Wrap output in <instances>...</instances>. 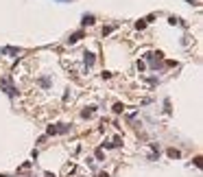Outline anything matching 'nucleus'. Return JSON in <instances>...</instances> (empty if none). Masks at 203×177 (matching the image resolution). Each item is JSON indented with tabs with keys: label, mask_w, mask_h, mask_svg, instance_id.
<instances>
[{
	"label": "nucleus",
	"mask_w": 203,
	"mask_h": 177,
	"mask_svg": "<svg viewBox=\"0 0 203 177\" xmlns=\"http://www.w3.org/2000/svg\"><path fill=\"white\" fill-rule=\"evenodd\" d=\"M68 131V125H55V127H50V133H63Z\"/></svg>",
	"instance_id": "f257e3e1"
},
{
	"label": "nucleus",
	"mask_w": 203,
	"mask_h": 177,
	"mask_svg": "<svg viewBox=\"0 0 203 177\" xmlns=\"http://www.w3.org/2000/svg\"><path fill=\"white\" fill-rule=\"evenodd\" d=\"M85 63L92 66V63H94V55H85Z\"/></svg>",
	"instance_id": "f03ea898"
}]
</instances>
